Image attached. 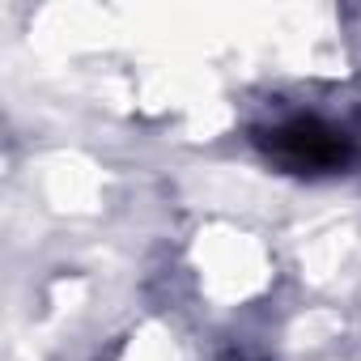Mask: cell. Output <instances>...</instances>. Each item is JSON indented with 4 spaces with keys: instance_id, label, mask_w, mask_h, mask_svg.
<instances>
[{
    "instance_id": "6da1fadb",
    "label": "cell",
    "mask_w": 361,
    "mask_h": 361,
    "mask_svg": "<svg viewBox=\"0 0 361 361\" xmlns=\"http://www.w3.org/2000/svg\"><path fill=\"white\" fill-rule=\"evenodd\" d=\"M255 140L272 166H281L285 174H306V178L340 174L357 157L353 136L323 115H285L272 128H264Z\"/></svg>"
}]
</instances>
